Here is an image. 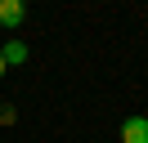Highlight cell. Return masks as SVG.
<instances>
[{"mask_svg": "<svg viewBox=\"0 0 148 143\" xmlns=\"http://www.w3.org/2000/svg\"><path fill=\"white\" fill-rule=\"evenodd\" d=\"M121 143H148V116H126L121 121Z\"/></svg>", "mask_w": 148, "mask_h": 143, "instance_id": "obj_1", "label": "cell"}, {"mask_svg": "<svg viewBox=\"0 0 148 143\" xmlns=\"http://www.w3.org/2000/svg\"><path fill=\"white\" fill-rule=\"evenodd\" d=\"M23 14H27V5H23V0H0V27H18Z\"/></svg>", "mask_w": 148, "mask_h": 143, "instance_id": "obj_2", "label": "cell"}, {"mask_svg": "<svg viewBox=\"0 0 148 143\" xmlns=\"http://www.w3.org/2000/svg\"><path fill=\"white\" fill-rule=\"evenodd\" d=\"M0 58H5V67H18V63H27V45H23V40H9L5 49H0Z\"/></svg>", "mask_w": 148, "mask_h": 143, "instance_id": "obj_3", "label": "cell"}, {"mask_svg": "<svg viewBox=\"0 0 148 143\" xmlns=\"http://www.w3.org/2000/svg\"><path fill=\"white\" fill-rule=\"evenodd\" d=\"M0 76H5V58H0Z\"/></svg>", "mask_w": 148, "mask_h": 143, "instance_id": "obj_4", "label": "cell"}, {"mask_svg": "<svg viewBox=\"0 0 148 143\" xmlns=\"http://www.w3.org/2000/svg\"><path fill=\"white\" fill-rule=\"evenodd\" d=\"M23 5H27V0H23Z\"/></svg>", "mask_w": 148, "mask_h": 143, "instance_id": "obj_5", "label": "cell"}]
</instances>
